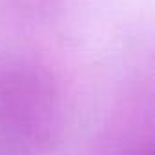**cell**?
<instances>
[{
    "label": "cell",
    "mask_w": 155,
    "mask_h": 155,
    "mask_svg": "<svg viewBox=\"0 0 155 155\" xmlns=\"http://www.w3.org/2000/svg\"><path fill=\"white\" fill-rule=\"evenodd\" d=\"M146 155H151V151H150V153H146Z\"/></svg>",
    "instance_id": "6da1fadb"
}]
</instances>
